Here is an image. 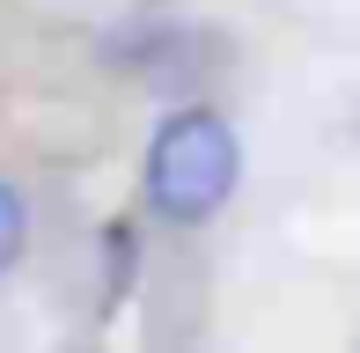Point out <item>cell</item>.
<instances>
[{"label":"cell","mask_w":360,"mask_h":353,"mask_svg":"<svg viewBox=\"0 0 360 353\" xmlns=\"http://www.w3.org/2000/svg\"><path fill=\"white\" fill-rule=\"evenodd\" d=\"M22 243H30V206H22V191L0 176V272L22 258Z\"/></svg>","instance_id":"cell-2"},{"label":"cell","mask_w":360,"mask_h":353,"mask_svg":"<svg viewBox=\"0 0 360 353\" xmlns=\"http://www.w3.org/2000/svg\"><path fill=\"white\" fill-rule=\"evenodd\" d=\"M236 176H243L236 125L221 110H206V103L162 118V133L147 140V206L162 221H176V229L214 221L228 206V191H236Z\"/></svg>","instance_id":"cell-1"}]
</instances>
